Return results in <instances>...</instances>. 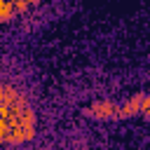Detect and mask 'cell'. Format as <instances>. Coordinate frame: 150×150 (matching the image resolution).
Here are the masks:
<instances>
[{"mask_svg":"<svg viewBox=\"0 0 150 150\" xmlns=\"http://www.w3.org/2000/svg\"><path fill=\"white\" fill-rule=\"evenodd\" d=\"M141 101L143 98H134V101H129V103H124L122 108H120V117H131V115H136V112H141Z\"/></svg>","mask_w":150,"mask_h":150,"instance_id":"7a4b0ae2","label":"cell"},{"mask_svg":"<svg viewBox=\"0 0 150 150\" xmlns=\"http://www.w3.org/2000/svg\"><path fill=\"white\" fill-rule=\"evenodd\" d=\"M117 112H120V108L112 105V103H108V101H103V103H94V105L87 110V115H94V117H101V120H105V117H115Z\"/></svg>","mask_w":150,"mask_h":150,"instance_id":"6da1fadb","label":"cell"},{"mask_svg":"<svg viewBox=\"0 0 150 150\" xmlns=\"http://www.w3.org/2000/svg\"><path fill=\"white\" fill-rule=\"evenodd\" d=\"M141 112H143L145 117H150V98H143V101H141Z\"/></svg>","mask_w":150,"mask_h":150,"instance_id":"277c9868","label":"cell"},{"mask_svg":"<svg viewBox=\"0 0 150 150\" xmlns=\"http://www.w3.org/2000/svg\"><path fill=\"white\" fill-rule=\"evenodd\" d=\"M12 9H14V2L12 0H0V19L2 21H9L12 19Z\"/></svg>","mask_w":150,"mask_h":150,"instance_id":"3957f363","label":"cell"}]
</instances>
